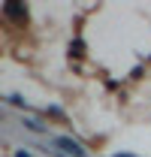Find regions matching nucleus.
I'll use <instances>...</instances> for the list:
<instances>
[{"label":"nucleus","instance_id":"1","mask_svg":"<svg viewBox=\"0 0 151 157\" xmlns=\"http://www.w3.org/2000/svg\"><path fill=\"white\" fill-rule=\"evenodd\" d=\"M55 145L60 151H67V157H85V148L76 145V142H70V139H55Z\"/></svg>","mask_w":151,"mask_h":157},{"label":"nucleus","instance_id":"2","mask_svg":"<svg viewBox=\"0 0 151 157\" xmlns=\"http://www.w3.org/2000/svg\"><path fill=\"white\" fill-rule=\"evenodd\" d=\"M115 157H133V154H115Z\"/></svg>","mask_w":151,"mask_h":157}]
</instances>
